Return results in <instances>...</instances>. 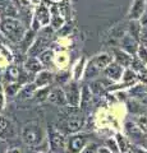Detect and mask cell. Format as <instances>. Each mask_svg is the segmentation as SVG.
Returning a JSON list of instances; mask_svg holds the SVG:
<instances>
[{"mask_svg": "<svg viewBox=\"0 0 147 153\" xmlns=\"http://www.w3.org/2000/svg\"><path fill=\"white\" fill-rule=\"evenodd\" d=\"M63 112L59 115L60 124L56 125L61 133L64 134H75L84 125V116L79 111V107H63Z\"/></svg>", "mask_w": 147, "mask_h": 153, "instance_id": "1", "label": "cell"}, {"mask_svg": "<svg viewBox=\"0 0 147 153\" xmlns=\"http://www.w3.org/2000/svg\"><path fill=\"white\" fill-rule=\"evenodd\" d=\"M0 31L12 42H16V44L22 41V38L25 37L27 32L25 25L21 21H18L16 18H10V17L1 19V22H0Z\"/></svg>", "mask_w": 147, "mask_h": 153, "instance_id": "2", "label": "cell"}, {"mask_svg": "<svg viewBox=\"0 0 147 153\" xmlns=\"http://www.w3.org/2000/svg\"><path fill=\"white\" fill-rule=\"evenodd\" d=\"M110 63H113V56H110L109 54H98L96 56H93L90 60L87 66L84 68V74H83L84 79L88 80V79L96 78Z\"/></svg>", "mask_w": 147, "mask_h": 153, "instance_id": "3", "label": "cell"}, {"mask_svg": "<svg viewBox=\"0 0 147 153\" xmlns=\"http://www.w3.org/2000/svg\"><path fill=\"white\" fill-rule=\"evenodd\" d=\"M22 140L26 143L27 146H39L42 142L44 138V131L41 129V125L36 121H30L23 125L22 131H21Z\"/></svg>", "mask_w": 147, "mask_h": 153, "instance_id": "4", "label": "cell"}, {"mask_svg": "<svg viewBox=\"0 0 147 153\" xmlns=\"http://www.w3.org/2000/svg\"><path fill=\"white\" fill-rule=\"evenodd\" d=\"M53 33L54 30L53 27H44L42 30L39 32V36L36 37V40L34 42V45L30 47L28 50V56H35L39 57L45 50H47V46H49L51 38H53Z\"/></svg>", "mask_w": 147, "mask_h": 153, "instance_id": "5", "label": "cell"}, {"mask_svg": "<svg viewBox=\"0 0 147 153\" xmlns=\"http://www.w3.org/2000/svg\"><path fill=\"white\" fill-rule=\"evenodd\" d=\"M49 143L53 152L63 153V149L65 148V143H67L65 134L61 133L56 126L49 125Z\"/></svg>", "mask_w": 147, "mask_h": 153, "instance_id": "6", "label": "cell"}, {"mask_svg": "<svg viewBox=\"0 0 147 153\" xmlns=\"http://www.w3.org/2000/svg\"><path fill=\"white\" fill-rule=\"evenodd\" d=\"M64 93H65V97H67V102H68V106H72V107H79L81 105V89L77 84V80H72V82H67L64 84Z\"/></svg>", "mask_w": 147, "mask_h": 153, "instance_id": "7", "label": "cell"}, {"mask_svg": "<svg viewBox=\"0 0 147 153\" xmlns=\"http://www.w3.org/2000/svg\"><path fill=\"white\" fill-rule=\"evenodd\" d=\"M87 144L88 143H87L86 135L75 133V134H70V135L67 138L65 148H67V151L70 153H81Z\"/></svg>", "mask_w": 147, "mask_h": 153, "instance_id": "8", "label": "cell"}, {"mask_svg": "<svg viewBox=\"0 0 147 153\" xmlns=\"http://www.w3.org/2000/svg\"><path fill=\"white\" fill-rule=\"evenodd\" d=\"M47 101H50L53 105H55V106H59V107H65V106H68V102H67V97H65L64 89L60 88V87H54V88H51Z\"/></svg>", "mask_w": 147, "mask_h": 153, "instance_id": "9", "label": "cell"}, {"mask_svg": "<svg viewBox=\"0 0 147 153\" xmlns=\"http://www.w3.org/2000/svg\"><path fill=\"white\" fill-rule=\"evenodd\" d=\"M14 135H16V128H14L13 123L8 120L7 117L0 116V139L7 140Z\"/></svg>", "mask_w": 147, "mask_h": 153, "instance_id": "10", "label": "cell"}, {"mask_svg": "<svg viewBox=\"0 0 147 153\" xmlns=\"http://www.w3.org/2000/svg\"><path fill=\"white\" fill-rule=\"evenodd\" d=\"M119 45H120V49L123 51H125L131 55L136 54V52L138 51V47H140L138 44H137V40L133 36H131L129 33H125V35L123 36V38L119 42Z\"/></svg>", "mask_w": 147, "mask_h": 153, "instance_id": "11", "label": "cell"}, {"mask_svg": "<svg viewBox=\"0 0 147 153\" xmlns=\"http://www.w3.org/2000/svg\"><path fill=\"white\" fill-rule=\"evenodd\" d=\"M123 74H124V69H123V66L119 65L118 63H110L105 69H104V75H105L106 78L114 80V82L120 80Z\"/></svg>", "mask_w": 147, "mask_h": 153, "instance_id": "12", "label": "cell"}, {"mask_svg": "<svg viewBox=\"0 0 147 153\" xmlns=\"http://www.w3.org/2000/svg\"><path fill=\"white\" fill-rule=\"evenodd\" d=\"M146 5H147L146 0H134L129 10V18L134 19V21H140L142 16H143V13L146 12L147 8Z\"/></svg>", "mask_w": 147, "mask_h": 153, "instance_id": "13", "label": "cell"}, {"mask_svg": "<svg viewBox=\"0 0 147 153\" xmlns=\"http://www.w3.org/2000/svg\"><path fill=\"white\" fill-rule=\"evenodd\" d=\"M23 66H25L26 71L34 73V74H37V73H40L41 70H44V64L40 61L39 57H35V56H28Z\"/></svg>", "mask_w": 147, "mask_h": 153, "instance_id": "14", "label": "cell"}, {"mask_svg": "<svg viewBox=\"0 0 147 153\" xmlns=\"http://www.w3.org/2000/svg\"><path fill=\"white\" fill-rule=\"evenodd\" d=\"M54 80V74L49 70H41L40 73H37V75L35 76L34 82L36 83V85L39 88L46 87V85H50Z\"/></svg>", "mask_w": 147, "mask_h": 153, "instance_id": "15", "label": "cell"}, {"mask_svg": "<svg viewBox=\"0 0 147 153\" xmlns=\"http://www.w3.org/2000/svg\"><path fill=\"white\" fill-rule=\"evenodd\" d=\"M114 59H115V63L122 65L123 68H124V66L125 68H131V64H132V61H133V56L123 50L114 49Z\"/></svg>", "mask_w": 147, "mask_h": 153, "instance_id": "16", "label": "cell"}, {"mask_svg": "<svg viewBox=\"0 0 147 153\" xmlns=\"http://www.w3.org/2000/svg\"><path fill=\"white\" fill-rule=\"evenodd\" d=\"M39 88L36 85L35 82H31V83H27L25 87H22V89L19 91V93L17 94V98L21 100V101H23V100H28L31 98L32 96H34L36 93V89Z\"/></svg>", "mask_w": 147, "mask_h": 153, "instance_id": "17", "label": "cell"}, {"mask_svg": "<svg viewBox=\"0 0 147 153\" xmlns=\"http://www.w3.org/2000/svg\"><path fill=\"white\" fill-rule=\"evenodd\" d=\"M36 21L44 27H46L51 22L50 13H49V10H47V8L45 5H42V4L37 8V10H36Z\"/></svg>", "mask_w": 147, "mask_h": 153, "instance_id": "18", "label": "cell"}, {"mask_svg": "<svg viewBox=\"0 0 147 153\" xmlns=\"http://www.w3.org/2000/svg\"><path fill=\"white\" fill-rule=\"evenodd\" d=\"M35 40H36V37H35V31H34V30L27 31V32H26V35H25V37H23V38H22V41L19 42V45H21V51H23V52H28L30 47L34 45Z\"/></svg>", "mask_w": 147, "mask_h": 153, "instance_id": "19", "label": "cell"}, {"mask_svg": "<svg viewBox=\"0 0 147 153\" xmlns=\"http://www.w3.org/2000/svg\"><path fill=\"white\" fill-rule=\"evenodd\" d=\"M92 92H91V88L90 85H84L83 89H82V96H81V105H79V108L84 111L87 107H90L91 105V100H92Z\"/></svg>", "mask_w": 147, "mask_h": 153, "instance_id": "20", "label": "cell"}, {"mask_svg": "<svg viewBox=\"0 0 147 153\" xmlns=\"http://www.w3.org/2000/svg\"><path fill=\"white\" fill-rule=\"evenodd\" d=\"M125 130L128 133V135L132 137L133 139H145L142 129L138 125L133 124V123H127L125 124Z\"/></svg>", "mask_w": 147, "mask_h": 153, "instance_id": "21", "label": "cell"}, {"mask_svg": "<svg viewBox=\"0 0 147 153\" xmlns=\"http://www.w3.org/2000/svg\"><path fill=\"white\" fill-rule=\"evenodd\" d=\"M128 31H129V35L133 36L136 40L141 38V32H142V25L140 21H134V19H131V22L128 23Z\"/></svg>", "mask_w": 147, "mask_h": 153, "instance_id": "22", "label": "cell"}, {"mask_svg": "<svg viewBox=\"0 0 147 153\" xmlns=\"http://www.w3.org/2000/svg\"><path fill=\"white\" fill-rule=\"evenodd\" d=\"M90 88H91V92L93 94L100 96V94H104V92H105L106 85L102 80H92V82L90 83Z\"/></svg>", "mask_w": 147, "mask_h": 153, "instance_id": "23", "label": "cell"}, {"mask_svg": "<svg viewBox=\"0 0 147 153\" xmlns=\"http://www.w3.org/2000/svg\"><path fill=\"white\" fill-rule=\"evenodd\" d=\"M115 140L118 143V147H119L120 153H128V151H129V143H128L127 138L124 135H122L120 133H118Z\"/></svg>", "mask_w": 147, "mask_h": 153, "instance_id": "24", "label": "cell"}, {"mask_svg": "<svg viewBox=\"0 0 147 153\" xmlns=\"http://www.w3.org/2000/svg\"><path fill=\"white\" fill-rule=\"evenodd\" d=\"M22 89V84L19 82H12L8 83L5 87V92L8 96H17L19 93V91Z\"/></svg>", "mask_w": 147, "mask_h": 153, "instance_id": "25", "label": "cell"}, {"mask_svg": "<svg viewBox=\"0 0 147 153\" xmlns=\"http://www.w3.org/2000/svg\"><path fill=\"white\" fill-rule=\"evenodd\" d=\"M51 26H53V30H60L64 26V18L60 17V14H56L54 12L53 17H51Z\"/></svg>", "mask_w": 147, "mask_h": 153, "instance_id": "26", "label": "cell"}, {"mask_svg": "<svg viewBox=\"0 0 147 153\" xmlns=\"http://www.w3.org/2000/svg\"><path fill=\"white\" fill-rule=\"evenodd\" d=\"M53 57H54L53 50L47 49V50H45V51L39 56V59H40V61H41V63L44 64V65H47V64H50L51 61H53Z\"/></svg>", "mask_w": 147, "mask_h": 153, "instance_id": "27", "label": "cell"}, {"mask_svg": "<svg viewBox=\"0 0 147 153\" xmlns=\"http://www.w3.org/2000/svg\"><path fill=\"white\" fill-rule=\"evenodd\" d=\"M136 80V73H134V70H132L131 68L129 69H127L124 70V74H123V82H124V84H131V83H133Z\"/></svg>", "mask_w": 147, "mask_h": 153, "instance_id": "28", "label": "cell"}, {"mask_svg": "<svg viewBox=\"0 0 147 153\" xmlns=\"http://www.w3.org/2000/svg\"><path fill=\"white\" fill-rule=\"evenodd\" d=\"M50 91H51V88H50V87H46V88H40V91H39V92H37V94H36L37 101H39V102H44L45 100L49 98Z\"/></svg>", "mask_w": 147, "mask_h": 153, "instance_id": "29", "label": "cell"}, {"mask_svg": "<svg viewBox=\"0 0 147 153\" xmlns=\"http://www.w3.org/2000/svg\"><path fill=\"white\" fill-rule=\"evenodd\" d=\"M147 93L146 85H136L133 89H131V94L134 97H145V94Z\"/></svg>", "mask_w": 147, "mask_h": 153, "instance_id": "30", "label": "cell"}, {"mask_svg": "<svg viewBox=\"0 0 147 153\" xmlns=\"http://www.w3.org/2000/svg\"><path fill=\"white\" fill-rule=\"evenodd\" d=\"M137 54H138V59L142 61L143 64L147 63V50L145 49L143 45H141L138 47V51H137Z\"/></svg>", "mask_w": 147, "mask_h": 153, "instance_id": "31", "label": "cell"}, {"mask_svg": "<svg viewBox=\"0 0 147 153\" xmlns=\"http://www.w3.org/2000/svg\"><path fill=\"white\" fill-rule=\"evenodd\" d=\"M83 64H84V59H82L78 63L77 68H75V71H74V80H78L81 79V76H82V70H83Z\"/></svg>", "mask_w": 147, "mask_h": 153, "instance_id": "32", "label": "cell"}, {"mask_svg": "<svg viewBox=\"0 0 147 153\" xmlns=\"http://www.w3.org/2000/svg\"><path fill=\"white\" fill-rule=\"evenodd\" d=\"M97 152H98V147L96 143H88L81 153H97Z\"/></svg>", "mask_w": 147, "mask_h": 153, "instance_id": "33", "label": "cell"}, {"mask_svg": "<svg viewBox=\"0 0 147 153\" xmlns=\"http://www.w3.org/2000/svg\"><path fill=\"white\" fill-rule=\"evenodd\" d=\"M106 146H107L109 149L113 151V153H118V152H120V151H119V147H118L116 140H113L111 138H110V139H107V140H106Z\"/></svg>", "mask_w": 147, "mask_h": 153, "instance_id": "34", "label": "cell"}, {"mask_svg": "<svg viewBox=\"0 0 147 153\" xmlns=\"http://www.w3.org/2000/svg\"><path fill=\"white\" fill-rule=\"evenodd\" d=\"M3 107H4V91L1 85H0V111L3 110Z\"/></svg>", "mask_w": 147, "mask_h": 153, "instance_id": "35", "label": "cell"}, {"mask_svg": "<svg viewBox=\"0 0 147 153\" xmlns=\"http://www.w3.org/2000/svg\"><path fill=\"white\" fill-rule=\"evenodd\" d=\"M97 153H111L109 148H98V152Z\"/></svg>", "mask_w": 147, "mask_h": 153, "instance_id": "36", "label": "cell"}, {"mask_svg": "<svg viewBox=\"0 0 147 153\" xmlns=\"http://www.w3.org/2000/svg\"><path fill=\"white\" fill-rule=\"evenodd\" d=\"M7 153H21V151L18 149V148H13V149H10V151H8Z\"/></svg>", "mask_w": 147, "mask_h": 153, "instance_id": "37", "label": "cell"}, {"mask_svg": "<svg viewBox=\"0 0 147 153\" xmlns=\"http://www.w3.org/2000/svg\"><path fill=\"white\" fill-rule=\"evenodd\" d=\"M134 153H147V152L143 151V149H141V148H136V149H134Z\"/></svg>", "mask_w": 147, "mask_h": 153, "instance_id": "38", "label": "cell"}, {"mask_svg": "<svg viewBox=\"0 0 147 153\" xmlns=\"http://www.w3.org/2000/svg\"><path fill=\"white\" fill-rule=\"evenodd\" d=\"M141 144L145 148H147V138H145V139H142V142H141Z\"/></svg>", "mask_w": 147, "mask_h": 153, "instance_id": "39", "label": "cell"}, {"mask_svg": "<svg viewBox=\"0 0 147 153\" xmlns=\"http://www.w3.org/2000/svg\"><path fill=\"white\" fill-rule=\"evenodd\" d=\"M31 1H32V3H35V4H40L41 0H31Z\"/></svg>", "mask_w": 147, "mask_h": 153, "instance_id": "40", "label": "cell"}, {"mask_svg": "<svg viewBox=\"0 0 147 153\" xmlns=\"http://www.w3.org/2000/svg\"><path fill=\"white\" fill-rule=\"evenodd\" d=\"M64 153H70V152H68V151H67V152H64Z\"/></svg>", "mask_w": 147, "mask_h": 153, "instance_id": "41", "label": "cell"}, {"mask_svg": "<svg viewBox=\"0 0 147 153\" xmlns=\"http://www.w3.org/2000/svg\"><path fill=\"white\" fill-rule=\"evenodd\" d=\"M146 3H147V0H146Z\"/></svg>", "mask_w": 147, "mask_h": 153, "instance_id": "42", "label": "cell"}, {"mask_svg": "<svg viewBox=\"0 0 147 153\" xmlns=\"http://www.w3.org/2000/svg\"><path fill=\"white\" fill-rule=\"evenodd\" d=\"M0 22H1V21H0Z\"/></svg>", "mask_w": 147, "mask_h": 153, "instance_id": "43", "label": "cell"}]
</instances>
